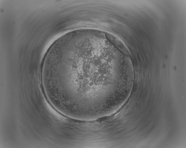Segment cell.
Segmentation results:
<instances>
[{
  "mask_svg": "<svg viewBox=\"0 0 186 148\" xmlns=\"http://www.w3.org/2000/svg\"><path fill=\"white\" fill-rule=\"evenodd\" d=\"M106 36L107 39L118 49L125 55L129 56V53L124 44L113 35L107 33Z\"/></svg>",
  "mask_w": 186,
  "mask_h": 148,
  "instance_id": "1",
  "label": "cell"
}]
</instances>
